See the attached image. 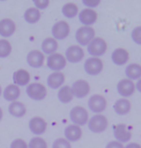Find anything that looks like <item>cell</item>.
Wrapping results in <instances>:
<instances>
[{"instance_id": "obj_13", "label": "cell", "mask_w": 141, "mask_h": 148, "mask_svg": "<svg viewBox=\"0 0 141 148\" xmlns=\"http://www.w3.org/2000/svg\"><path fill=\"white\" fill-rule=\"evenodd\" d=\"M79 21L81 24L86 27H91L93 24H95L98 19V14L93 9H83L78 14Z\"/></svg>"}, {"instance_id": "obj_25", "label": "cell", "mask_w": 141, "mask_h": 148, "mask_svg": "<svg viewBox=\"0 0 141 148\" xmlns=\"http://www.w3.org/2000/svg\"><path fill=\"white\" fill-rule=\"evenodd\" d=\"M9 114H10L12 116L16 117V118H21L26 114V107L25 105L21 102L18 101H14L12 102L10 105H9Z\"/></svg>"}, {"instance_id": "obj_30", "label": "cell", "mask_w": 141, "mask_h": 148, "mask_svg": "<svg viewBox=\"0 0 141 148\" xmlns=\"http://www.w3.org/2000/svg\"><path fill=\"white\" fill-rule=\"evenodd\" d=\"M12 53V45L10 41L2 38L0 40V58L4 59L11 55Z\"/></svg>"}, {"instance_id": "obj_22", "label": "cell", "mask_w": 141, "mask_h": 148, "mask_svg": "<svg viewBox=\"0 0 141 148\" xmlns=\"http://www.w3.org/2000/svg\"><path fill=\"white\" fill-rule=\"evenodd\" d=\"M131 110V104L129 99L119 98L113 104V111L117 115H126Z\"/></svg>"}, {"instance_id": "obj_15", "label": "cell", "mask_w": 141, "mask_h": 148, "mask_svg": "<svg viewBox=\"0 0 141 148\" xmlns=\"http://www.w3.org/2000/svg\"><path fill=\"white\" fill-rule=\"evenodd\" d=\"M110 59L112 64H114L117 66H122L128 64L130 60V53L127 49L123 47H118L115 48L112 51L110 55Z\"/></svg>"}, {"instance_id": "obj_31", "label": "cell", "mask_w": 141, "mask_h": 148, "mask_svg": "<svg viewBox=\"0 0 141 148\" xmlns=\"http://www.w3.org/2000/svg\"><path fill=\"white\" fill-rule=\"evenodd\" d=\"M28 148H48V145L42 138L35 137L30 140L28 144Z\"/></svg>"}, {"instance_id": "obj_29", "label": "cell", "mask_w": 141, "mask_h": 148, "mask_svg": "<svg viewBox=\"0 0 141 148\" xmlns=\"http://www.w3.org/2000/svg\"><path fill=\"white\" fill-rule=\"evenodd\" d=\"M40 12L36 8H29L24 12V14H23V17H24V20L29 24H35L37 21H40Z\"/></svg>"}, {"instance_id": "obj_14", "label": "cell", "mask_w": 141, "mask_h": 148, "mask_svg": "<svg viewBox=\"0 0 141 148\" xmlns=\"http://www.w3.org/2000/svg\"><path fill=\"white\" fill-rule=\"evenodd\" d=\"M113 137L116 141L120 143H129L131 138V132L124 123H119L113 128Z\"/></svg>"}, {"instance_id": "obj_20", "label": "cell", "mask_w": 141, "mask_h": 148, "mask_svg": "<svg viewBox=\"0 0 141 148\" xmlns=\"http://www.w3.org/2000/svg\"><path fill=\"white\" fill-rule=\"evenodd\" d=\"M31 80V75L27 70L25 69H18L14 71L13 74V82L14 85L17 87H25L29 85V82Z\"/></svg>"}, {"instance_id": "obj_40", "label": "cell", "mask_w": 141, "mask_h": 148, "mask_svg": "<svg viewBox=\"0 0 141 148\" xmlns=\"http://www.w3.org/2000/svg\"><path fill=\"white\" fill-rule=\"evenodd\" d=\"M2 117H3V111H2V109L0 108V121L2 120Z\"/></svg>"}, {"instance_id": "obj_9", "label": "cell", "mask_w": 141, "mask_h": 148, "mask_svg": "<svg viewBox=\"0 0 141 148\" xmlns=\"http://www.w3.org/2000/svg\"><path fill=\"white\" fill-rule=\"evenodd\" d=\"M66 60L63 55L60 53H54L47 57V67L54 72H61L66 66Z\"/></svg>"}, {"instance_id": "obj_35", "label": "cell", "mask_w": 141, "mask_h": 148, "mask_svg": "<svg viewBox=\"0 0 141 148\" xmlns=\"http://www.w3.org/2000/svg\"><path fill=\"white\" fill-rule=\"evenodd\" d=\"M10 148H28V144L21 138H16L12 141Z\"/></svg>"}, {"instance_id": "obj_5", "label": "cell", "mask_w": 141, "mask_h": 148, "mask_svg": "<svg viewBox=\"0 0 141 148\" xmlns=\"http://www.w3.org/2000/svg\"><path fill=\"white\" fill-rule=\"evenodd\" d=\"M108 106L107 99L102 94H93L87 101V107L95 114H100L106 111Z\"/></svg>"}, {"instance_id": "obj_1", "label": "cell", "mask_w": 141, "mask_h": 148, "mask_svg": "<svg viewBox=\"0 0 141 148\" xmlns=\"http://www.w3.org/2000/svg\"><path fill=\"white\" fill-rule=\"evenodd\" d=\"M108 120L106 115L103 114H94L87 121L89 130L93 134H102L108 129Z\"/></svg>"}, {"instance_id": "obj_27", "label": "cell", "mask_w": 141, "mask_h": 148, "mask_svg": "<svg viewBox=\"0 0 141 148\" xmlns=\"http://www.w3.org/2000/svg\"><path fill=\"white\" fill-rule=\"evenodd\" d=\"M58 41L53 38H46L42 43V50L43 54L46 55H52L56 53L58 49Z\"/></svg>"}, {"instance_id": "obj_24", "label": "cell", "mask_w": 141, "mask_h": 148, "mask_svg": "<svg viewBox=\"0 0 141 148\" xmlns=\"http://www.w3.org/2000/svg\"><path fill=\"white\" fill-rule=\"evenodd\" d=\"M3 96L4 99L8 102H14L19 98L20 96V90L17 86L12 84L6 87V88L3 91Z\"/></svg>"}, {"instance_id": "obj_11", "label": "cell", "mask_w": 141, "mask_h": 148, "mask_svg": "<svg viewBox=\"0 0 141 148\" xmlns=\"http://www.w3.org/2000/svg\"><path fill=\"white\" fill-rule=\"evenodd\" d=\"M70 88H71L73 96L78 99L84 98V97H87L90 92L89 83L83 79L76 80Z\"/></svg>"}, {"instance_id": "obj_7", "label": "cell", "mask_w": 141, "mask_h": 148, "mask_svg": "<svg viewBox=\"0 0 141 148\" xmlns=\"http://www.w3.org/2000/svg\"><path fill=\"white\" fill-rule=\"evenodd\" d=\"M84 69L87 75L97 76L104 69V63L100 58L89 57L84 64Z\"/></svg>"}, {"instance_id": "obj_26", "label": "cell", "mask_w": 141, "mask_h": 148, "mask_svg": "<svg viewBox=\"0 0 141 148\" xmlns=\"http://www.w3.org/2000/svg\"><path fill=\"white\" fill-rule=\"evenodd\" d=\"M74 98L71 90V88L69 86H63L59 88L58 91V99L59 101L63 104H68L70 103Z\"/></svg>"}, {"instance_id": "obj_4", "label": "cell", "mask_w": 141, "mask_h": 148, "mask_svg": "<svg viewBox=\"0 0 141 148\" xmlns=\"http://www.w3.org/2000/svg\"><path fill=\"white\" fill-rule=\"evenodd\" d=\"M95 38V30L92 27L82 26L78 28L75 33V40L79 46H87L93 38Z\"/></svg>"}, {"instance_id": "obj_34", "label": "cell", "mask_w": 141, "mask_h": 148, "mask_svg": "<svg viewBox=\"0 0 141 148\" xmlns=\"http://www.w3.org/2000/svg\"><path fill=\"white\" fill-rule=\"evenodd\" d=\"M34 5L35 8L37 10H45V9L49 6L50 1L49 0H34Z\"/></svg>"}, {"instance_id": "obj_3", "label": "cell", "mask_w": 141, "mask_h": 148, "mask_svg": "<svg viewBox=\"0 0 141 148\" xmlns=\"http://www.w3.org/2000/svg\"><path fill=\"white\" fill-rule=\"evenodd\" d=\"M69 117L71 122L74 125H77L79 127L84 126L87 124V121L89 119V112L82 106H75L73 107L69 112Z\"/></svg>"}, {"instance_id": "obj_38", "label": "cell", "mask_w": 141, "mask_h": 148, "mask_svg": "<svg viewBox=\"0 0 141 148\" xmlns=\"http://www.w3.org/2000/svg\"><path fill=\"white\" fill-rule=\"evenodd\" d=\"M124 148H141V145L137 143H130L124 146Z\"/></svg>"}, {"instance_id": "obj_2", "label": "cell", "mask_w": 141, "mask_h": 148, "mask_svg": "<svg viewBox=\"0 0 141 148\" xmlns=\"http://www.w3.org/2000/svg\"><path fill=\"white\" fill-rule=\"evenodd\" d=\"M87 53L93 58H100L106 54L108 50V43L103 38L95 37L87 46Z\"/></svg>"}, {"instance_id": "obj_17", "label": "cell", "mask_w": 141, "mask_h": 148, "mask_svg": "<svg viewBox=\"0 0 141 148\" xmlns=\"http://www.w3.org/2000/svg\"><path fill=\"white\" fill-rule=\"evenodd\" d=\"M27 64L33 69H40L44 64V54L40 50H32L26 58Z\"/></svg>"}, {"instance_id": "obj_42", "label": "cell", "mask_w": 141, "mask_h": 148, "mask_svg": "<svg viewBox=\"0 0 141 148\" xmlns=\"http://www.w3.org/2000/svg\"><path fill=\"white\" fill-rule=\"evenodd\" d=\"M140 66H141V58H140Z\"/></svg>"}, {"instance_id": "obj_12", "label": "cell", "mask_w": 141, "mask_h": 148, "mask_svg": "<svg viewBox=\"0 0 141 148\" xmlns=\"http://www.w3.org/2000/svg\"><path fill=\"white\" fill-rule=\"evenodd\" d=\"M84 57V51L81 46L78 44L70 45L68 48L65 50V58L66 62H69L70 64H78L82 62Z\"/></svg>"}, {"instance_id": "obj_6", "label": "cell", "mask_w": 141, "mask_h": 148, "mask_svg": "<svg viewBox=\"0 0 141 148\" xmlns=\"http://www.w3.org/2000/svg\"><path fill=\"white\" fill-rule=\"evenodd\" d=\"M26 93L29 98L35 101H42L47 96V90L42 84L40 83H32L26 88Z\"/></svg>"}, {"instance_id": "obj_10", "label": "cell", "mask_w": 141, "mask_h": 148, "mask_svg": "<svg viewBox=\"0 0 141 148\" xmlns=\"http://www.w3.org/2000/svg\"><path fill=\"white\" fill-rule=\"evenodd\" d=\"M52 38L56 40H63L69 36L70 34V26L64 20H60L56 22L51 29Z\"/></svg>"}, {"instance_id": "obj_21", "label": "cell", "mask_w": 141, "mask_h": 148, "mask_svg": "<svg viewBox=\"0 0 141 148\" xmlns=\"http://www.w3.org/2000/svg\"><path fill=\"white\" fill-rule=\"evenodd\" d=\"M65 76L63 72H52L47 77V86L52 90H58L63 87Z\"/></svg>"}, {"instance_id": "obj_18", "label": "cell", "mask_w": 141, "mask_h": 148, "mask_svg": "<svg viewBox=\"0 0 141 148\" xmlns=\"http://www.w3.org/2000/svg\"><path fill=\"white\" fill-rule=\"evenodd\" d=\"M63 134L64 138L67 141H69V143H76V141L81 140L82 136H83V131H82L81 127L71 124V125L65 127Z\"/></svg>"}, {"instance_id": "obj_41", "label": "cell", "mask_w": 141, "mask_h": 148, "mask_svg": "<svg viewBox=\"0 0 141 148\" xmlns=\"http://www.w3.org/2000/svg\"><path fill=\"white\" fill-rule=\"evenodd\" d=\"M1 94H2V88H1V86H0V96H1Z\"/></svg>"}, {"instance_id": "obj_16", "label": "cell", "mask_w": 141, "mask_h": 148, "mask_svg": "<svg viewBox=\"0 0 141 148\" xmlns=\"http://www.w3.org/2000/svg\"><path fill=\"white\" fill-rule=\"evenodd\" d=\"M29 129L32 132V134L36 136L43 135L47 130V122L42 117H32L29 121Z\"/></svg>"}, {"instance_id": "obj_36", "label": "cell", "mask_w": 141, "mask_h": 148, "mask_svg": "<svg viewBox=\"0 0 141 148\" xmlns=\"http://www.w3.org/2000/svg\"><path fill=\"white\" fill-rule=\"evenodd\" d=\"M83 4L86 6V7L87 9H93L98 7V6L100 5V3H101V1L100 0H83Z\"/></svg>"}, {"instance_id": "obj_8", "label": "cell", "mask_w": 141, "mask_h": 148, "mask_svg": "<svg viewBox=\"0 0 141 148\" xmlns=\"http://www.w3.org/2000/svg\"><path fill=\"white\" fill-rule=\"evenodd\" d=\"M116 90L117 93L120 96H122V98L128 99L129 97L133 96L136 92V84H134V82L127 78L121 79L116 85Z\"/></svg>"}, {"instance_id": "obj_19", "label": "cell", "mask_w": 141, "mask_h": 148, "mask_svg": "<svg viewBox=\"0 0 141 148\" xmlns=\"http://www.w3.org/2000/svg\"><path fill=\"white\" fill-rule=\"evenodd\" d=\"M16 26L10 18H3L0 20V36L3 38H10L14 34Z\"/></svg>"}, {"instance_id": "obj_39", "label": "cell", "mask_w": 141, "mask_h": 148, "mask_svg": "<svg viewBox=\"0 0 141 148\" xmlns=\"http://www.w3.org/2000/svg\"><path fill=\"white\" fill-rule=\"evenodd\" d=\"M136 90H137L139 93H141V79L137 80L136 83Z\"/></svg>"}, {"instance_id": "obj_37", "label": "cell", "mask_w": 141, "mask_h": 148, "mask_svg": "<svg viewBox=\"0 0 141 148\" xmlns=\"http://www.w3.org/2000/svg\"><path fill=\"white\" fill-rule=\"evenodd\" d=\"M105 148H124V145L116 140H111L107 143Z\"/></svg>"}, {"instance_id": "obj_28", "label": "cell", "mask_w": 141, "mask_h": 148, "mask_svg": "<svg viewBox=\"0 0 141 148\" xmlns=\"http://www.w3.org/2000/svg\"><path fill=\"white\" fill-rule=\"evenodd\" d=\"M61 14H63V16L64 17H66V18H74L78 16L79 14V8L78 6L75 4V3H65L63 8H61Z\"/></svg>"}, {"instance_id": "obj_23", "label": "cell", "mask_w": 141, "mask_h": 148, "mask_svg": "<svg viewBox=\"0 0 141 148\" xmlns=\"http://www.w3.org/2000/svg\"><path fill=\"white\" fill-rule=\"evenodd\" d=\"M125 76L131 81H137L141 79V66L140 64H129L125 67Z\"/></svg>"}, {"instance_id": "obj_32", "label": "cell", "mask_w": 141, "mask_h": 148, "mask_svg": "<svg viewBox=\"0 0 141 148\" xmlns=\"http://www.w3.org/2000/svg\"><path fill=\"white\" fill-rule=\"evenodd\" d=\"M131 38L137 45H141V26H136L131 30Z\"/></svg>"}, {"instance_id": "obj_33", "label": "cell", "mask_w": 141, "mask_h": 148, "mask_svg": "<svg viewBox=\"0 0 141 148\" xmlns=\"http://www.w3.org/2000/svg\"><path fill=\"white\" fill-rule=\"evenodd\" d=\"M52 148H72L69 141H67L65 138H57L52 144Z\"/></svg>"}]
</instances>
